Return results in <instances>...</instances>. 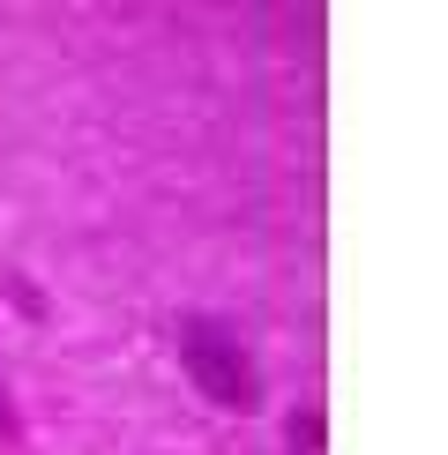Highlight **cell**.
<instances>
[{
	"label": "cell",
	"instance_id": "7a4b0ae2",
	"mask_svg": "<svg viewBox=\"0 0 448 455\" xmlns=\"http://www.w3.org/2000/svg\"><path fill=\"white\" fill-rule=\"evenodd\" d=\"M292 448L299 455H322V411H299V419H292Z\"/></svg>",
	"mask_w": 448,
	"mask_h": 455
},
{
	"label": "cell",
	"instance_id": "6da1fadb",
	"mask_svg": "<svg viewBox=\"0 0 448 455\" xmlns=\"http://www.w3.org/2000/svg\"><path fill=\"white\" fill-rule=\"evenodd\" d=\"M180 373L195 381L202 403H217V411H254L261 403V366H254L247 336L224 314H187L180 321Z\"/></svg>",
	"mask_w": 448,
	"mask_h": 455
},
{
	"label": "cell",
	"instance_id": "3957f363",
	"mask_svg": "<svg viewBox=\"0 0 448 455\" xmlns=\"http://www.w3.org/2000/svg\"><path fill=\"white\" fill-rule=\"evenodd\" d=\"M0 441H15V403H8V381H0Z\"/></svg>",
	"mask_w": 448,
	"mask_h": 455
}]
</instances>
